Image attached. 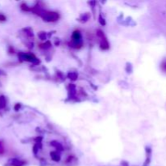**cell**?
Listing matches in <instances>:
<instances>
[{
	"label": "cell",
	"instance_id": "2",
	"mask_svg": "<svg viewBox=\"0 0 166 166\" xmlns=\"http://www.w3.org/2000/svg\"><path fill=\"white\" fill-rule=\"evenodd\" d=\"M80 39V34L79 32H75V33L73 34V40L76 41H78Z\"/></svg>",
	"mask_w": 166,
	"mask_h": 166
},
{
	"label": "cell",
	"instance_id": "1",
	"mask_svg": "<svg viewBox=\"0 0 166 166\" xmlns=\"http://www.w3.org/2000/svg\"><path fill=\"white\" fill-rule=\"evenodd\" d=\"M43 18L45 21H54L58 18V16L55 12H45L43 16Z\"/></svg>",
	"mask_w": 166,
	"mask_h": 166
}]
</instances>
